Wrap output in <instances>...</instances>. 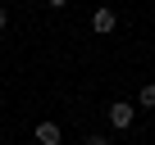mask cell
<instances>
[{"label":"cell","mask_w":155,"mask_h":145,"mask_svg":"<svg viewBox=\"0 0 155 145\" xmlns=\"http://www.w3.org/2000/svg\"><path fill=\"white\" fill-rule=\"evenodd\" d=\"M105 113H110V127H114V131H128V127L137 122V104H128V100H114Z\"/></svg>","instance_id":"cell-1"},{"label":"cell","mask_w":155,"mask_h":145,"mask_svg":"<svg viewBox=\"0 0 155 145\" xmlns=\"http://www.w3.org/2000/svg\"><path fill=\"white\" fill-rule=\"evenodd\" d=\"M114 23H119L114 5H101V9L91 14V32H96V36H110V32H114Z\"/></svg>","instance_id":"cell-2"},{"label":"cell","mask_w":155,"mask_h":145,"mask_svg":"<svg viewBox=\"0 0 155 145\" xmlns=\"http://www.w3.org/2000/svg\"><path fill=\"white\" fill-rule=\"evenodd\" d=\"M32 140H37V145H59V140H64V131H59V122L41 118V122L32 127Z\"/></svg>","instance_id":"cell-3"},{"label":"cell","mask_w":155,"mask_h":145,"mask_svg":"<svg viewBox=\"0 0 155 145\" xmlns=\"http://www.w3.org/2000/svg\"><path fill=\"white\" fill-rule=\"evenodd\" d=\"M137 109H155V82H146L137 91Z\"/></svg>","instance_id":"cell-4"},{"label":"cell","mask_w":155,"mask_h":145,"mask_svg":"<svg viewBox=\"0 0 155 145\" xmlns=\"http://www.w3.org/2000/svg\"><path fill=\"white\" fill-rule=\"evenodd\" d=\"M82 145H114V140H110V136H101V131H96V136H87V140H82Z\"/></svg>","instance_id":"cell-5"},{"label":"cell","mask_w":155,"mask_h":145,"mask_svg":"<svg viewBox=\"0 0 155 145\" xmlns=\"http://www.w3.org/2000/svg\"><path fill=\"white\" fill-rule=\"evenodd\" d=\"M46 5H50V9H64V5H68V0H46Z\"/></svg>","instance_id":"cell-6"},{"label":"cell","mask_w":155,"mask_h":145,"mask_svg":"<svg viewBox=\"0 0 155 145\" xmlns=\"http://www.w3.org/2000/svg\"><path fill=\"white\" fill-rule=\"evenodd\" d=\"M5 23H9V14H5V5H0V27H5Z\"/></svg>","instance_id":"cell-7"}]
</instances>
